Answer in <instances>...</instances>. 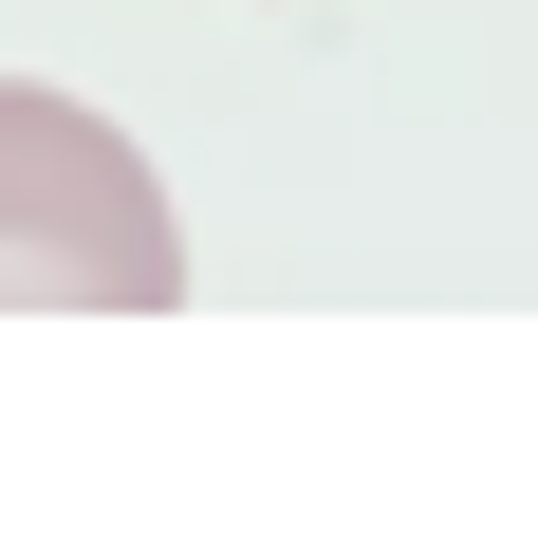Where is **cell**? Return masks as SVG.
<instances>
[{
    "label": "cell",
    "mask_w": 538,
    "mask_h": 556,
    "mask_svg": "<svg viewBox=\"0 0 538 556\" xmlns=\"http://www.w3.org/2000/svg\"><path fill=\"white\" fill-rule=\"evenodd\" d=\"M186 298V223L149 149L93 93L0 75V316H167Z\"/></svg>",
    "instance_id": "6da1fadb"
}]
</instances>
